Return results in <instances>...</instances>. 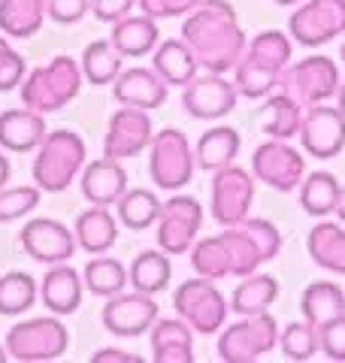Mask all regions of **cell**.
<instances>
[{
  "mask_svg": "<svg viewBox=\"0 0 345 363\" xmlns=\"http://www.w3.org/2000/svg\"><path fill=\"white\" fill-rule=\"evenodd\" d=\"M342 194V185L333 173H309L300 185V206L315 215V218H324V215L336 212V203Z\"/></svg>",
  "mask_w": 345,
  "mask_h": 363,
  "instance_id": "34",
  "label": "cell"
},
{
  "mask_svg": "<svg viewBox=\"0 0 345 363\" xmlns=\"http://www.w3.org/2000/svg\"><path fill=\"white\" fill-rule=\"evenodd\" d=\"M82 64H76L70 55H58L21 82V104L33 112H43V116L64 109L76 100L79 88H82Z\"/></svg>",
  "mask_w": 345,
  "mask_h": 363,
  "instance_id": "3",
  "label": "cell"
},
{
  "mask_svg": "<svg viewBox=\"0 0 345 363\" xmlns=\"http://www.w3.org/2000/svg\"><path fill=\"white\" fill-rule=\"evenodd\" d=\"M25 58L6 43V33L0 37V91H13L25 79Z\"/></svg>",
  "mask_w": 345,
  "mask_h": 363,
  "instance_id": "43",
  "label": "cell"
},
{
  "mask_svg": "<svg viewBox=\"0 0 345 363\" xmlns=\"http://www.w3.org/2000/svg\"><path fill=\"white\" fill-rule=\"evenodd\" d=\"M218 242L224 248L227 276L246 279L251 272H258L261 264H267V260L279 255L282 233L267 218H246L218 233Z\"/></svg>",
  "mask_w": 345,
  "mask_h": 363,
  "instance_id": "2",
  "label": "cell"
},
{
  "mask_svg": "<svg viewBox=\"0 0 345 363\" xmlns=\"http://www.w3.org/2000/svg\"><path fill=\"white\" fill-rule=\"evenodd\" d=\"M9 360V351L6 348H0V363H6Z\"/></svg>",
  "mask_w": 345,
  "mask_h": 363,
  "instance_id": "53",
  "label": "cell"
},
{
  "mask_svg": "<svg viewBox=\"0 0 345 363\" xmlns=\"http://www.w3.org/2000/svg\"><path fill=\"white\" fill-rule=\"evenodd\" d=\"M82 194L91 206H112L128 194V173L112 157L91 161L82 169Z\"/></svg>",
  "mask_w": 345,
  "mask_h": 363,
  "instance_id": "19",
  "label": "cell"
},
{
  "mask_svg": "<svg viewBox=\"0 0 345 363\" xmlns=\"http://www.w3.org/2000/svg\"><path fill=\"white\" fill-rule=\"evenodd\" d=\"M76 242L85 248L88 255H106L119 240V224H115L112 212L106 206H91L76 218Z\"/></svg>",
  "mask_w": 345,
  "mask_h": 363,
  "instance_id": "26",
  "label": "cell"
},
{
  "mask_svg": "<svg viewBox=\"0 0 345 363\" xmlns=\"http://www.w3.org/2000/svg\"><path fill=\"white\" fill-rule=\"evenodd\" d=\"M300 143L309 152V157H318V161L336 157L345 149V112L339 106L333 109L327 104L309 106L303 112Z\"/></svg>",
  "mask_w": 345,
  "mask_h": 363,
  "instance_id": "14",
  "label": "cell"
},
{
  "mask_svg": "<svg viewBox=\"0 0 345 363\" xmlns=\"http://www.w3.org/2000/svg\"><path fill=\"white\" fill-rule=\"evenodd\" d=\"M342 64H345V43H342Z\"/></svg>",
  "mask_w": 345,
  "mask_h": 363,
  "instance_id": "54",
  "label": "cell"
},
{
  "mask_svg": "<svg viewBox=\"0 0 345 363\" xmlns=\"http://www.w3.org/2000/svg\"><path fill=\"white\" fill-rule=\"evenodd\" d=\"M115 206H119V218L124 227H131V230H146V227L158 224L164 203L158 200L155 191L136 188V191H128Z\"/></svg>",
  "mask_w": 345,
  "mask_h": 363,
  "instance_id": "36",
  "label": "cell"
},
{
  "mask_svg": "<svg viewBox=\"0 0 345 363\" xmlns=\"http://www.w3.org/2000/svg\"><path fill=\"white\" fill-rule=\"evenodd\" d=\"M239 155V133L234 128H212L197 143V167L206 173H218L236 161Z\"/></svg>",
  "mask_w": 345,
  "mask_h": 363,
  "instance_id": "31",
  "label": "cell"
},
{
  "mask_svg": "<svg viewBox=\"0 0 345 363\" xmlns=\"http://www.w3.org/2000/svg\"><path fill=\"white\" fill-rule=\"evenodd\" d=\"M112 94L121 106H140V109H158L167 100V82L152 70L133 67V70L119 73L112 85Z\"/></svg>",
  "mask_w": 345,
  "mask_h": 363,
  "instance_id": "21",
  "label": "cell"
},
{
  "mask_svg": "<svg viewBox=\"0 0 345 363\" xmlns=\"http://www.w3.org/2000/svg\"><path fill=\"white\" fill-rule=\"evenodd\" d=\"M251 173L275 191H294L306 179V161L300 152L288 145V140H270L251 155Z\"/></svg>",
  "mask_w": 345,
  "mask_h": 363,
  "instance_id": "11",
  "label": "cell"
},
{
  "mask_svg": "<svg viewBox=\"0 0 345 363\" xmlns=\"http://www.w3.org/2000/svg\"><path fill=\"white\" fill-rule=\"evenodd\" d=\"M279 336L282 333L273 315H243V321L218 336V357L224 363H255L279 345Z\"/></svg>",
  "mask_w": 345,
  "mask_h": 363,
  "instance_id": "5",
  "label": "cell"
},
{
  "mask_svg": "<svg viewBox=\"0 0 345 363\" xmlns=\"http://www.w3.org/2000/svg\"><path fill=\"white\" fill-rule=\"evenodd\" d=\"M91 9V0H49V18L58 25H76Z\"/></svg>",
  "mask_w": 345,
  "mask_h": 363,
  "instance_id": "46",
  "label": "cell"
},
{
  "mask_svg": "<svg viewBox=\"0 0 345 363\" xmlns=\"http://www.w3.org/2000/svg\"><path fill=\"white\" fill-rule=\"evenodd\" d=\"M273 4H279V6H294V4H300V0H273Z\"/></svg>",
  "mask_w": 345,
  "mask_h": 363,
  "instance_id": "52",
  "label": "cell"
},
{
  "mask_svg": "<svg viewBox=\"0 0 345 363\" xmlns=\"http://www.w3.org/2000/svg\"><path fill=\"white\" fill-rule=\"evenodd\" d=\"M121 58L124 55L115 49L112 40H97L85 45L82 52V73L91 85H109L121 73Z\"/></svg>",
  "mask_w": 345,
  "mask_h": 363,
  "instance_id": "35",
  "label": "cell"
},
{
  "mask_svg": "<svg viewBox=\"0 0 345 363\" xmlns=\"http://www.w3.org/2000/svg\"><path fill=\"white\" fill-rule=\"evenodd\" d=\"M140 13L152 18H176V16H191L203 0H136Z\"/></svg>",
  "mask_w": 345,
  "mask_h": 363,
  "instance_id": "45",
  "label": "cell"
},
{
  "mask_svg": "<svg viewBox=\"0 0 345 363\" xmlns=\"http://www.w3.org/2000/svg\"><path fill=\"white\" fill-rule=\"evenodd\" d=\"M21 248L37 264H67L76 252V230L55 218H33L21 230Z\"/></svg>",
  "mask_w": 345,
  "mask_h": 363,
  "instance_id": "17",
  "label": "cell"
},
{
  "mask_svg": "<svg viewBox=\"0 0 345 363\" xmlns=\"http://www.w3.org/2000/svg\"><path fill=\"white\" fill-rule=\"evenodd\" d=\"M288 33L309 49L345 37V0H309L288 18Z\"/></svg>",
  "mask_w": 345,
  "mask_h": 363,
  "instance_id": "10",
  "label": "cell"
},
{
  "mask_svg": "<svg viewBox=\"0 0 345 363\" xmlns=\"http://www.w3.org/2000/svg\"><path fill=\"white\" fill-rule=\"evenodd\" d=\"M309 257L315 260L321 269L333 272V276H345V230L333 221H318L309 230Z\"/></svg>",
  "mask_w": 345,
  "mask_h": 363,
  "instance_id": "25",
  "label": "cell"
},
{
  "mask_svg": "<svg viewBox=\"0 0 345 363\" xmlns=\"http://www.w3.org/2000/svg\"><path fill=\"white\" fill-rule=\"evenodd\" d=\"M155 21L158 18L146 16V13L143 16H124L121 21H115L112 25L109 40H112L115 49L124 55V58H143V55L158 49L160 33H158Z\"/></svg>",
  "mask_w": 345,
  "mask_h": 363,
  "instance_id": "24",
  "label": "cell"
},
{
  "mask_svg": "<svg viewBox=\"0 0 345 363\" xmlns=\"http://www.w3.org/2000/svg\"><path fill=\"white\" fill-rule=\"evenodd\" d=\"M40 297L43 306L55 315H73L79 309V300H82V281H79V272L67 264H52V269L43 276L40 285Z\"/></svg>",
  "mask_w": 345,
  "mask_h": 363,
  "instance_id": "22",
  "label": "cell"
},
{
  "mask_svg": "<svg viewBox=\"0 0 345 363\" xmlns=\"http://www.w3.org/2000/svg\"><path fill=\"white\" fill-rule=\"evenodd\" d=\"M85 169V143L73 130L45 133L43 145L33 157V182L37 188L58 194L73 185V179Z\"/></svg>",
  "mask_w": 345,
  "mask_h": 363,
  "instance_id": "4",
  "label": "cell"
},
{
  "mask_svg": "<svg viewBox=\"0 0 345 363\" xmlns=\"http://www.w3.org/2000/svg\"><path fill=\"white\" fill-rule=\"evenodd\" d=\"M336 97H339V109H342V112H345V85H342V88H339V94H336Z\"/></svg>",
  "mask_w": 345,
  "mask_h": 363,
  "instance_id": "51",
  "label": "cell"
},
{
  "mask_svg": "<svg viewBox=\"0 0 345 363\" xmlns=\"http://www.w3.org/2000/svg\"><path fill=\"white\" fill-rule=\"evenodd\" d=\"M339 67L324 55H309L282 73V91L291 94L303 109L327 104L333 94H339Z\"/></svg>",
  "mask_w": 345,
  "mask_h": 363,
  "instance_id": "8",
  "label": "cell"
},
{
  "mask_svg": "<svg viewBox=\"0 0 345 363\" xmlns=\"http://www.w3.org/2000/svg\"><path fill=\"white\" fill-rule=\"evenodd\" d=\"M152 157H148V173L152 182L164 191H179L182 185H188L194 176V167H197V152H191L188 136L167 128L152 136Z\"/></svg>",
  "mask_w": 345,
  "mask_h": 363,
  "instance_id": "7",
  "label": "cell"
},
{
  "mask_svg": "<svg viewBox=\"0 0 345 363\" xmlns=\"http://www.w3.org/2000/svg\"><path fill=\"white\" fill-rule=\"evenodd\" d=\"M182 40L188 43L200 67L221 76L236 70L246 52V33L227 0H203L182 25Z\"/></svg>",
  "mask_w": 345,
  "mask_h": 363,
  "instance_id": "1",
  "label": "cell"
},
{
  "mask_svg": "<svg viewBox=\"0 0 345 363\" xmlns=\"http://www.w3.org/2000/svg\"><path fill=\"white\" fill-rule=\"evenodd\" d=\"M172 309L185 321L191 330L197 333H215L224 327L227 318V303L221 297V291L212 285V279H188L182 281L172 294Z\"/></svg>",
  "mask_w": 345,
  "mask_h": 363,
  "instance_id": "9",
  "label": "cell"
},
{
  "mask_svg": "<svg viewBox=\"0 0 345 363\" xmlns=\"http://www.w3.org/2000/svg\"><path fill=\"white\" fill-rule=\"evenodd\" d=\"M91 360L94 363H143L140 354H131V351H121V348H100Z\"/></svg>",
  "mask_w": 345,
  "mask_h": 363,
  "instance_id": "48",
  "label": "cell"
},
{
  "mask_svg": "<svg viewBox=\"0 0 345 363\" xmlns=\"http://www.w3.org/2000/svg\"><path fill=\"white\" fill-rule=\"evenodd\" d=\"M136 0H91V13H94L100 21H109V25H115V21H121L124 16L133 9Z\"/></svg>",
  "mask_w": 345,
  "mask_h": 363,
  "instance_id": "47",
  "label": "cell"
},
{
  "mask_svg": "<svg viewBox=\"0 0 345 363\" xmlns=\"http://www.w3.org/2000/svg\"><path fill=\"white\" fill-rule=\"evenodd\" d=\"M70 345V333L58 318H31L6 333V351L21 363L58 360Z\"/></svg>",
  "mask_w": 345,
  "mask_h": 363,
  "instance_id": "6",
  "label": "cell"
},
{
  "mask_svg": "<svg viewBox=\"0 0 345 363\" xmlns=\"http://www.w3.org/2000/svg\"><path fill=\"white\" fill-rule=\"evenodd\" d=\"M300 124H303V106L297 104L291 94H275L270 97L261 109V128L267 130L273 140H291L300 136Z\"/></svg>",
  "mask_w": 345,
  "mask_h": 363,
  "instance_id": "30",
  "label": "cell"
},
{
  "mask_svg": "<svg viewBox=\"0 0 345 363\" xmlns=\"http://www.w3.org/2000/svg\"><path fill=\"white\" fill-rule=\"evenodd\" d=\"M251 200H255V182L243 167H224L212 176V218L230 227L248 218Z\"/></svg>",
  "mask_w": 345,
  "mask_h": 363,
  "instance_id": "12",
  "label": "cell"
},
{
  "mask_svg": "<svg viewBox=\"0 0 345 363\" xmlns=\"http://www.w3.org/2000/svg\"><path fill=\"white\" fill-rule=\"evenodd\" d=\"M282 73L285 70H279V67H273V64L246 52L243 61L236 64V91L248 100H261V97H267L275 85H282Z\"/></svg>",
  "mask_w": 345,
  "mask_h": 363,
  "instance_id": "33",
  "label": "cell"
},
{
  "mask_svg": "<svg viewBox=\"0 0 345 363\" xmlns=\"http://www.w3.org/2000/svg\"><path fill=\"white\" fill-rule=\"evenodd\" d=\"M49 0H0V30L6 37L28 40L43 28Z\"/></svg>",
  "mask_w": 345,
  "mask_h": 363,
  "instance_id": "29",
  "label": "cell"
},
{
  "mask_svg": "<svg viewBox=\"0 0 345 363\" xmlns=\"http://www.w3.org/2000/svg\"><path fill=\"white\" fill-rule=\"evenodd\" d=\"M45 116L33 109H6L0 116V145L6 152L28 155L33 149H40L45 140Z\"/></svg>",
  "mask_w": 345,
  "mask_h": 363,
  "instance_id": "20",
  "label": "cell"
},
{
  "mask_svg": "<svg viewBox=\"0 0 345 363\" xmlns=\"http://www.w3.org/2000/svg\"><path fill=\"white\" fill-rule=\"evenodd\" d=\"M6 182H9V161H6V155L0 152V188H6Z\"/></svg>",
  "mask_w": 345,
  "mask_h": 363,
  "instance_id": "49",
  "label": "cell"
},
{
  "mask_svg": "<svg viewBox=\"0 0 345 363\" xmlns=\"http://www.w3.org/2000/svg\"><path fill=\"white\" fill-rule=\"evenodd\" d=\"M236 97H239L236 82H227L221 73H209V76H194L185 85L182 106L194 118L212 121V118H224L227 112H234Z\"/></svg>",
  "mask_w": 345,
  "mask_h": 363,
  "instance_id": "16",
  "label": "cell"
},
{
  "mask_svg": "<svg viewBox=\"0 0 345 363\" xmlns=\"http://www.w3.org/2000/svg\"><path fill=\"white\" fill-rule=\"evenodd\" d=\"M128 279H131V272H124V267L115 257H94V260H88V267H85V288L94 294V297L121 294Z\"/></svg>",
  "mask_w": 345,
  "mask_h": 363,
  "instance_id": "39",
  "label": "cell"
},
{
  "mask_svg": "<svg viewBox=\"0 0 345 363\" xmlns=\"http://www.w3.org/2000/svg\"><path fill=\"white\" fill-rule=\"evenodd\" d=\"M246 52L273 64V67H279V70H288V61H291V40H288L282 30H263L248 43Z\"/></svg>",
  "mask_w": 345,
  "mask_h": 363,
  "instance_id": "41",
  "label": "cell"
},
{
  "mask_svg": "<svg viewBox=\"0 0 345 363\" xmlns=\"http://www.w3.org/2000/svg\"><path fill=\"white\" fill-rule=\"evenodd\" d=\"M170 260L167 252H143L136 255V260L131 264V285L133 291H143V294H160L170 285Z\"/></svg>",
  "mask_w": 345,
  "mask_h": 363,
  "instance_id": "37",
  "label": "cell"
},
{
  "mask_svg": "<svg viewBox=\"0 0 345 363\" xmlns=\"http://www.w3.org/2000/svg\"><path fill=\"white\" fill-rule=\"evenodd\" d=\"M318 336H321V351H324V357L345 363V315L333 318L330 324H324L318 330Z\"/></svg>",
  "mask_w": 345,
  "mask_h": 363,
  "instance_id": "44",
  "label": "cell"
},
{
  "mask_svg": "<svg viewBox=\"0 0 345 363\" xmlns=\"http://www.w3.org/2000/svg\"><path fill=\"white\" fill-rule=\"evenodd\" d=\"M275 297H279V281L273 276L251 272V276H246L236 285L234 297H230V309L236 315H261L275 303Z\"/></svg>",
  "mask_w": 345,
  "mask_h": 363,
  "instance_id": "32",
  "label": "cell"
},
{
  "mask_svg": "<svg viewBox=\"0 0 345 363\" xmlns=\"http://www.w3.org/2000/svg\"><path fill=\"white\" fill-rule=\"evenodd\" d=\"M103 327L115 336H143L158 321V303L152 294L133 291V294H112L109 303L103 306Z\"/></svg>",
  "mask_w": 345,
  "mask_h": 363,
  "instance_id": "15",
  "label": "cell"
},
{
  "mask_svg": "<svg viewBox=\"0 0 345 363\" xmlns=\"http://www.w3.org/2000/svg\"><path fill=\"white\" fill-rule=\"evenodd\" d=\"M203 224V209L194 197L176 194L164 203L158 218V245L167 255H185Z\"/></svg>",
  "mask_w": 345,
  "mask_h": 363,
  "instance_id": "13",
  "label": "cell"
},
{
  "mask_svg": "<svg viewBox=\"0 0 345 363\" xmlns=\"http://www.w3.org/2000/svg\"><path fill=\"white\" fill-rule=\"evenodd\" d=\"M152 67L167 85H188L191 79L197 76L200 64L194 58V52L188 49L185 40H164L155 49Z\"/></svg>",
  "mask_w": 345,
  "mask_h": 363,
  "instance_id": "28",
  "label": "cell"
},
{
  "mask_svg": "<svg viewBox=\"0 0 345 363\" xmlns=\"http://www.w3.org/2000/svg\"><path fill=\"white\" fill-rule=\"evenodd\" d=\"M152 118L140 106H124L109 118L106 140H103V157L121 161V157L140 155L146 145H152Z\"/></svg>",
  "mask_w": 345,
  "mask_h": 363,
  "instance_id": "18",
  "label": "cell"
},
{
  "mask_svg": "<svg viewBox=\"0 0 345 363\" xmlns=\"http://www.w3.org/2000/svg\"><path fill=\"white\" fill-rule=\"evenodd\" d=\"M37 281H33L28 272H6L4 279H0V315L13 318V315H21L28 312L33 303H37Z\"/></svg>",
  "mask_w": 345,
  "mask_h": 363,
  "instance_id": "38",
  "label": "cell"
},
{
  "mask_svg": "<svg viewBox=\"0 0 345 363\" xmlns=\"http://www.w3.org/2000/svg\"><path fill=\"white\" fill-rule=\"evenodd\" d=\"M279 348L288 360H312L318 351H321V336H318V327H312L309 321H294L288 324L282 336H279Z\"/></svg>",
  "mask_w": 345,
  "mask_h": 363,
  "instance_id": "40",
  "label": "cell"
},
{
  "mask_svg": "<svg viewBox=\"0 0 345 363\" xmlns=\"http://www.w3.org/2000/svg\"><path fill=\"white\" fill-rule=\"evenodd\" d=\"M300 312L309 324L321 330L333 318L345 315V291L336 281H312L300 297Z\"/></svg>",
  "mask_w": 345,
  "mask_h": 363,
  "instance_id": "27",
  "label": "cell"
},
{
  "mask_svg": "<svg viewBox=\"0 0 345 363\" xmlns=\"http://www.w3.org/2000/svg\"><path fill=\"white\" fill-rule=\"evenodd\" d=\"M40 191L43 188H0V224L18 221L21 215L40 206Z\"/></svg>",
  "mask_w": 345,
  "mask_h": 363,
  "instance_id": "42",
  "label": "cell"
},
{
  "mask_svg": "<svg viewBox=\"0 0 345 363\" xmlns=\"http://www.w3.org/2000/svg\"><path fill=\"white\" fill-rule=\"evenodd\" d=\"M336 215H339V221L345 224V188H342V194H339V203H336Z\"/></svg>",
  "mask_w": 345,
  "mask_h": 363,
  "instance_id": "50",
  "label": "cell"
},
{
  "mask_svg": "<svg viewBox=\"0 0 345 363\" xmlns=\"http://www.w3.org/2000/svg\"><path fill=\"white\" fill-rule=\"evenodd\" d=\"M152 357L155 363H194L191 327L176 318H160L152 327Z\"/></svg>",
  "mask_w": 345,
  "mask_h": 363,
  "instance_id": "23",
  "label": "cell"
}]
</instances>
